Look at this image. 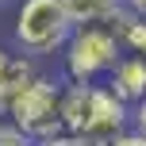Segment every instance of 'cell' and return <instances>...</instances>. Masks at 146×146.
I'll use <instances>...</instances> for the list:
<instances>
[{
    "instance_id": "6da1fadb",
    "label": "cell",
    "mask_w": 146,
    "mask_h": 146,
    "mask_svg": "<svg viewBox=\"0 0 146 146\" xmlns=\"http://www.w3.org/2000/svg\"><path fill=\"white\" fill-rule=\"evenodd\" d=\"M62 127L69 139L115 142L123 131H131V108L111 92L108 85H73L66 81L62 92Z\"/></svg>"
},
{
    "instance_id": "7a4b0ae2",
    "label": "cell",
    "mask_w": 146,
    "mask_h": 146,
    "mask_svg": "<svg viewBox=\"0 0 146 146\" xmlns=\"http://www.w3.org/2000/svg\"><path fill=\"white\" fill-rule=\"evenodd\" d=\"M62 92H66V77H50V73H38L15 96H8L0 119H4L12 131H19L31 142H50L62 139L66 127H62Z\"/></svg>"
},
{
    "instance_id": "3957f363",
    "label": "cell",
    "mask_w": 146,
    "mask_h": 146,
    "mask_svg": "<svg viewBox=\"0 0 146 146\" xmlns=\"http://www.w3.org/2000/svg\"><path fill=\"white\" fill-rule=\"evenodd\" d=\"M73 23L62 0H15L12 12V46L31 58H54L66 50Z\"/></svg>"
},
{
    "instance_id": "277c9868",
    "label": "cell",
    "mask_w": 146,
    "mask_h": 146,
    "mask_svg": "<svg viewBox=\"0 0 146 146\" xmlns=\"http://www.w3.org/2000/svg\"><path fill=\"white\" fill-rule=\"evenodd\" d=\"M119 58H123V42L115 27H73L62 50V77L73 85H100Z\"/></svg>"
},
{
    "instance_id": "5b68a950",
    "label": "cell",
    "mask_w": 146,
    "mask_h": 146,
    "mask_svg": "<svg viewBox=\"0 0 146 146\" xmlns=\"http://www.w3.org/2000/svg\"><path fill=\"white\" fill-rule=\"evenodd\" d=\"M104 85H108L127 108L142 104L146 100V58H139V54H123V58L115 62V69L104 77Z\"/></svg>"
},
{
    "instance_id": "8992f818",
    "label": "cell",
    "mask_w": 146,
    "mask_h": 146,
    "mask_svg": "<svg viewBox=\"0 0 146 146\" xmlns=\"http://www.w3.org/2000/svg\"><path fill=\"white\" fill-rule=\"evenodd\" d=\"M38 73H42V69H38V58L19 54L15 46L0 42V108H4L8 96H15L31 77H38Z\"/></svg>"
},
{
    "instance_id": "52a82bcc",
    "label": "cell",
    "mask_w": 146,
    "mask_h": 146,
    "mask_svg": "<svg viewBox=\"0 0 146 146\" xmlns=\"http://www.w3.org/2000/svg\"><path fill=\"white\" fill-rule=\"evenodd\" d=\"M73 27H119L127 15L123 0H62Z\"/></svg>"
},
{
    "instance_id": "ba28073f",
    "label": "cell",
    "mask_w": 146,
    "mask_h": 146,
    "mask_svg": "<svg viewBox=\"0 0 146 146\" xmlns=\"http://www.w3.org/2000/svg\"><path fill=\"white\" fill-rule=\"evenodd\" d=\"M115 31H119V42H123V54L146 58V15H131V12H127Z\"/></svg>"
},
{
    "instance_id": "9c48e42d",
    "label": "cell",
    "mask_w": 146,
    "mask_h": 146,
    "mask_svg": "<svg viewBox=\"0 0 146 146\" xmlns=\"http://www.w3.org/2000/svg\"><path fill=\"white\" fill-rule=\"evenodd\" d=\"M0 146H35V142H31V139H23L19 131H12V127L0 119Z\"/></svg>"
},
{
    "instance_id": "30bf717a",
    "label": "cell",
    "mask_w": 146,
    "mask_h": 146,
    "mask_svg": "<svg viewBox=\"0 0 146 146\" xmlns=\"http://www.w3.org/2000/svg\"><path fill=\"white\" fill-rule=\"evenodd\" d=\"M111 146H146V135L139 131V127H131V131H123V135H119Z\"/></svg>"
},
{
    "instance_id": "8fae6325",
    "label": "cell",
    "mask_w": 146,
    "mask_h": 146,
    "mask_svg": "<svg viewBox=\"0 0 146 146\" xmlns=\"http://www.w3.org/2000/svg\"><path fill=\"white\" fill-rule=\"evenodd\" d=\"M131 123H135V127H139V131L146 135V100H142V104H135V108H131Z\"/></svg>"
},
{
    "instance_id": "7c38bea8",
    "label": "cell",
    "mask_w": 146,
    "mask_h": 146,
    "mask_svg": "<svg viewBox=\"0 0 146 146\" xmlns=\"http://www.w3.org/2000/svg\"><path fill=\"white\" fill-rule=\"evenodd\" d=\"M123 8L131 15H146V0H123Z\"/></svg>"
},
{
    "instance_id": "4fadbf2b",
    "label": "cell",
    "mask_w": 146,
    "mask_h": 146,
    "mask_svg": "<svg viewBox=\"0 0 146 146\" xmlns=\"http://www.w3.org/2000/svg\"><path fill=\"white\" fill-rule=\"evenodd\" d=\"M69 146H111V142H92V139H69Z\"/></svg>"
},
{
    "instance_id": "5bb4252c",
    "label": "cell",
    "mask_w": 146,
    "mask_h": 146,
    "mask_svg": "<svg viewBox=\"0 0 146 146\" xmlns=\"http://www.w3.org/2000/svg\"><path fill=\"white\" fill-rule=\"evenodd\" d=\"M38 146H69V135H62V139H50V142H38Z\"/></svg>"
},
{
    "instance_id": "9a60e30c",
    "label": "cell",
    "mask_w": 146,
    "mask_h": 146,
    "mask_svg": "<svg viewBox=\"0 0 146 146\" xmlns=\"http://www.w3.org/2000/svg\"><path fill=\"white\" fill-rule=\"evenodd\" d=\"M0 4H8V0H0Z\"/></svg>"
}]
</instances>
